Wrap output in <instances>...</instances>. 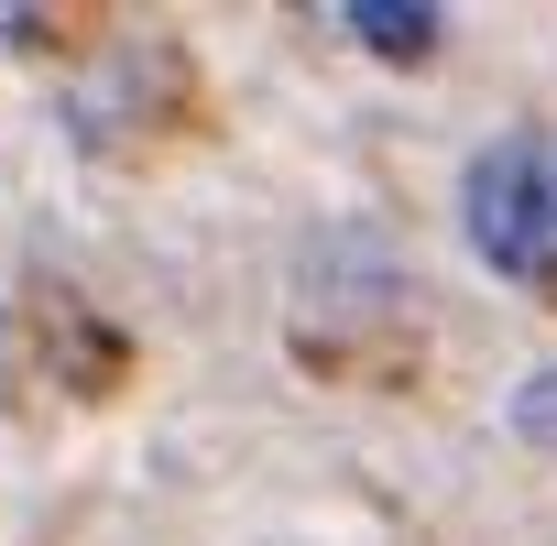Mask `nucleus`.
<instances>
[{
  "label": "nucleus",
  "mask_w": 557,
  "mask_h": 546,
  "mask_svg": "<svg viewBox=\"0 0 557 546\" xmlns=\"http://www.w3.org/2000/svg\"><path fill=\"white\" fill-rule=\"evenodd\" d=\"M470 251L513 285L557 296V132H513L470 164Z\"/></svg>",
  "instance_id": "nucleus-1"
},
{
  "label": "nucleus",
  "mask_w": 557,
  "mask_h": 546,
  "mask_svg": "<svg viewBox=\"0 0 557 546\" xmlns=\"http://www.w3.org/2000/svg\"><path fill=\"white\" fill-rule=\"evenodd\" d=\"M350 23H361V45H383V55H426V34H437V12H383V0H350Z\"/></svg>",
  "instance_id": "nucleus-2"
}]
</instances>
